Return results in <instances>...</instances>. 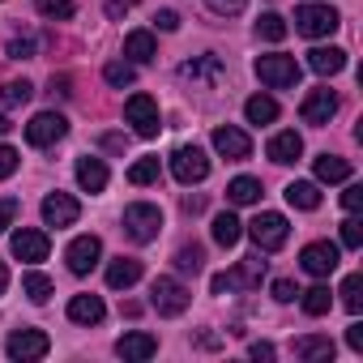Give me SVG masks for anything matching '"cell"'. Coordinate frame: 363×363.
<instances>
[{"label": "cell", "instance_id": "cell-1", "mask_svg": "<svg viewBox=\"0 0 363 363\" xmlns=\"http://www.w3.org/2000/svg\"><path fill=\"white\" fill-rule=\"evenodd\" d=\"M124 231H128L133 244H150V240H158V231H162V210L150 206V201H133V206H124Z\"/></svg>", "mask_w": 363, "mask_h": 363}, {"label": "cell", "instance_id": "cell-2", "mask_svg": "<svg viewBox=\"0 0 363 363\" xmlns=\"http://www.w3.org/2000/svg\"><path fill=\"white\" fill-rule=\"evenodd\" d=\"M189 303H193V295H189V286L179 282V278H154L150 308L158 316H179V312H189Z\"/></svg>", "mask_w": 363, "mask_h": 363}, {"label": "cell", "instance_id": "cell-3", "mask_svg": "<svg viewBox=\"0 0 363 363\" xmlns=\"http://www.w3.org/2000/svg\"><path fill=\"white\" fill-rule=\"evenodd\" d=\"M227 77V65L223 56L206 52V56H193L179 65V82H193V90H218V82Z\"/></svg>", "mask_w": 363, "mask_h": 363}, {"label": "cell", "instance_id": "cell-4", "mask_svg": "<svg viewBox=\"0 0 363 363\" xmlns=\"http://www.w3.org/2000/svg\"><path fill=\"white\" fill-rule=\"evenodd\" d=\"M248 235H252L257 252H278V248L286 244V235H291V223H286L282 214L265 210V214H257V218L248 223Z\"/></svg>", "mask_w": 363, "mask_h": 363}, {"label": "cell", "instance_id": "cell-5", "mask_svg": "<svg viewBox=\"0 0 363 363\" xmlns=\"http://www.w3.org/2000/svg\"><path fill=\"white\" fill-rule=\"evenodd\" d=\"M171 175L179 179V184H201V179L210 175V154L201 145H179L171 154Z\"/></svg>", "mask_w": 363, "mask_h": 363}, {"label": "cell", "instance_id": "cell-6", "mask_svg": "<svg viewBox=\"0 0 363 363\" xmlns=\"http://www.w3.org/2000/svg\"><path fill=\"white\" fill-rule=\"evenodd\" d=\"M337 22H342V18H337L333 5H299V9H295V30L308 35V39H325V35H333Z\"/></svg>", "mask_w": 363, "mask_h": 363}, {"label": "cell", "instance_id": "cell-7", "mask_svg": "<svg viewBox=\"0 0 363 363\" xmlns=\"http://www.w3.org/2000/svg\"><path fill=\"white\" fill-rule=\"evenodd\" d=\"M257 77L269 90H291V86H299V65H295V56H257Z\"/></svg>", "mask_w": 363, "mask_h": 363}, {"label": "cell", "instance_id": "cell-8", "mask_svg": "<svg viewBox=\"0 0 363 363\" xmlns=\"http://www.w3.org/2000/svg\"><path fill=\"white\" fill-rule=\"evenodd\" d=\"M124 120L133 124L137 137H158V128H162V120H158V103H154L150 94H133V99L124 103Z\"/></svg>", "mask_w": 363, "mask_h": 363}, {"label": "cell", "instance_id": "cell-9", "mask_svg": "<svg viewBox=\"0 0 363 363\" xmlns=\"http://www.w3.org/2000/svg\"><path fill=\"white\" fill-rule=\"evenodd\" d=\"M5 350H9V359H18V363H35V359H43V354L52 350V337H48L43 329H18V333H9Z\"/></svg>", "mask_w": 363, "mask_h": 363}, {"label": "cell", "instance_id": "cell-10", "mask_svg": "<svg viewBox=\"0 0 363 363\" xmlns=\"http://www.w3.org/2000/svg\"><path fill=\"white\" fill-rule=\"evenodd\" d=\"M65 133H69V120H65L60 111H39V116L26 124V141H30V145H39V150L56 145Z\"/></svg>", "mask_w": 363, "mask_h": 363}, {"label": "cell", "instance_id": "cell-11", "mask_svg": "<svg viewBox=\"0 0 363 363\" xmlns=\"http://www.w3.org/2000/svg\"><path fill=\"white\" fill-rule=\"evenodd\" d=\"M337 261H342V252H337V244H329V240H316V244H308V248L299 252V265H303L312 278H329V274L337 269Z\"/></svg>", "mask_w": 363, "mask_h": 363}, {"label": "cell", "instance_id": "cell-12", "mask_svg": "<svg viewBox=\"0 0 363 363\" xmlns=\"http://www.w3.org/2000/svg\"><path fill=\"white\" fill-rule=\"evenodd\" d=\"M48 235L43 231H35V227H22V231H13V240H9V252L18 257V261H26V265H39V261H48Z\"/></svg>", "mask_w": 363, "mask_h": 363}, {"label": "cell", "instance_id": "cell-13", "mask_svg": "<svg viewBox=\"0 0 363 363\" xmlns=\"http://www.w3.org/2000/svg\"><path fill=\"white\" fill-rule=\"evenodd\" d=\"M99 257H103V240H99V235H77V240L65 248V261H69L73 274H90V269L99 265Z\"/></svg>", "mask_w": 363, "mask_h": 363}, {"label": "cell", "instance_id": "cell-14", "mask_svg": "<svg viewBox=\"0 0 363 363\" xmlns=\"http://www.w3.org/2000/svg\"><path fill=\"white\" fill-rule=\"evenodd\" d=\"M77 218H82L77 197H69V193H48L43 197V223L48 227H73Z\"/></svg>", "mask_w": 363, "mask_h": 363}, {"label": "cell", "instance_id": "cell-15", "mask_svg": "<svg viewBox=\"0 0 363 363\" xmlns=\"http://www.w3.org/2000/svg\"><path fill=\"white\" fill-rule=\"evenodd\" d=\"M214 150H218L223 158L240 162V158H248V154H252V141H248V133H244V128H235V124H218V128H214Z\"/></svg>", "mask_w": 363, "mask_h": 363}, {"label": "cell", "instance_id": "cell-16", "mask_svg": "<svg viewBox=\"0 0 363 363\" xmlns=\"http://www.w3.org/2000/svg\"><path fill=\"white\" fill-rule=\"evenodd\" d=\"M299 116H303V124H329L333 116H337V94L333 90H312L308 99H303V107H299Z\"/></svg>", "mask_w": 363, "mask_h": 363}, {"label": "cell", "instance_id": "cell-17", "mask_svg": "<svg viewBox=\"0 0 363 363\" xmlns=\"http://www.w3.org/2000/svg\"><path fill=\"white\" fill-rule=\"evenodd\" d=\"M116 354H120V359H133V363H145V359H154V354H158V337H154V333L133 329V333H124V337L116 342Z\"/></svg>", "mask_w": 363, "mask_h": 363}, {"label": "cell", "instance_id": "cell-18", "mask_svg": "<svg viewBox=\"0 0 363 363\" xmlns=\"http://www.w3.org/2000/svg\"><path fill=\"white\" fill-rule=\"evenodd\" d=\"M227 278V291H252V286H261V278H265V261L261 257H248V261H240L231 274H223Z\"/></svg>", "mask_w": 363, "mask_h": 363}, {"label": "cell", "instance_id": "cell-19", "mask_svg": "<svg viewBox=\"0 0 363 363\" xmlns=\"http://www.w3.org/2000/svg\"><path fill=\"white\" fill-rule=\"evenodd\" d=\"M265 154H269L274 162H282V167H286V162H295V158L303 154V137H299L295 128L274 133V137H269V145H265Z\"/></svg>", "mask_w": 363, "mask_h": 363}, {"label": "cell", "instance_id": "cell-20", "mask_svg": "<svg viewBox=\"0 0 363 363\" xmlns=\"http://www.w3.org/2000/svg\"><path fill=\"white\" fill-rule=\"evenodd\" d=\"M141 282V261L137 257H116L111 265H107V286L111 291H128V286H137Z\"/></svg>", "mask_w": 363, "mask_h": 363}, {"label": "cell", "instance_id": "cell-21", "mask_svg": "<svg viewBox=\"0 0 363 363\" xmlns=\"http://www.w3.org/2000/svg\"><path fill=\"white\" fill-rule=\"evenodd\" d=\"M103 316H107V308H103L99 295H73L69 299V320L73 325H99Z\"/></svg>", "mask_w": 363, "mask_h": 363}, {"label": "cell", "instance_id": "cell-22", "mask_svg": "<svg viewBox=\"0 0 363 363\" xmlns=\"http://www.w3.org/2000/svg\"><path fill=\"white\" fill-rule=\"evenodd\" d=\"M77 184L86 189V193H103L107 189V162L103 158H77Z\"/></svg>", "mask_w": 363, "mask_h": 363}, {"label": "cell", "instance_id": "cell-23", "mask_svg": "<svg viewBox=\"0 0 363 363\" xmlns=\"http://www.w3.org/2000/svg\"><path fill=\"white\" fill-rule=\"evenodd\" d=\"M124 56H128L133 65H150V60L158 56L154 35H150V30H128V35H124Z\"/></svg>", "mask_w": 363, "mask_h": 363}, {"label": "cell", "instance_id": "cell-24", "mask_svg": "<svg viewBox=\"0 0 363 363\" xmlns=\"http://www.w3.org/2000/svg\"><path fill=\"white\" fill-rule=\"evenodd\" d=\"M308 69L320 73V77H333V73L346 69V52L342 48H312L308 52Z\"/></svg>", "mask_w": 363, "mask_h": 363}, {"label": "cell", "instance_id": "cell-25", "mask_svg": "<svg viewBox=\"0 0 363 363\" xmlns=\"http://www.w3.org/2000/svg\"><path fill=\"white\" fill-rule=\"evenodd\" d=\"M227 201H231V206H257V201H261V179L235 175L231 184H227Z\"/></svg>", "mask_w": 363, "mask_h": 363}, {"label": "cell", "instance_id": "cell-26", "mask_svg": "<svg viewBox=\"0 0 363 363\" xmlns=\"http://www.w3.org/2000/svg\"><path fill=\"white\" fill-rule=\"evenodd\" d=\"M286 206H295V210H316L320 206V189L312 184V179H295V184H286Z\"/></svg>", "mask_w": 363, "mask_h": 363}, {"label": "cell", "instance_id": "cell-27", "mask_svg": "<svg viewBox=\"0 0 363 363\" xmlns=\"http://www.w3.org/2000/svg\"><path fill=\"white\" fill-rule=\"evenodd\" d=\"M316 179L320 184H342V179H350V162L337 158V154H320L316 158Z\"/></svg>", "mask_w": 363, "mask_h": 363}, {"label": "cell", "instance_id": "cell-28", "mask_svg": "<svg viewBox=\"0 0 363 363\" xmlns=\"http://www.w3.org/2000/svg\"><path fill=\"white\" fill-rule=\"evenodd\" d=\"M244 116H248V124H274L278 120V103L269 94H252L244 103Z\"/></svg>", "mask_w": 363, "mask_h": 363}, {"label": "cell", "instance_id": "cell-29", "mask_svg": "<svg viewBox=\"0 0 363 363\" xmlns=\"http://www.w3.org/2000/svg\"><path fill=\"white\" fill-rule=\"evenodd\" d=\"M210 231H214V244H223V248H235V244H240V235H244V223H240L235 214H218Z\"/></svg>", "mask_w": 363, "mask_h": 363}, {"label": "cell", "instance_id": "cell-30", "mask_svg": "<svg viewBox=\"0 0 363 363\" xmlns=\"http://www.w3.org/2000/svg\"><path fill=\"white\" fill-rule=\"evenodd\" d=\"M295 354L299 359H333V342L320 333H308V337H295Z\"/></svg>", "mask_w": 363, "mask_h": 363}, {"label": "cell", "instance_id": "cell-31", "mask_svg": "<svg viewBox=\"0 0 363 363\" xmlns=\"http://www.w3.org/2000/svg\"><path fill=\"white\" fill-rule=\"evenodd\" d=\"M175 269L179 274H201L206 269V248L201 244H184V248L175 252Z\"/></svg>", "mask_w": 363, "mask_h": 363}, {"label": "cell", "instance_id": "cell-32", "mask_svg": "<svg viewBox=\"0 0 363 363\" xmlns=\"http://www.w3.org/2000/svg\"><path fill=\"white\" fill-rule=\"evenodd\" d=\"M299 303L308 316H325L333 308V295H329V286H312V291H299Z\"/></svg>", "mask_w": 363, "mask_h": 363}, {"label": "cell", "instance_id": "cell-33", "mask_svg": "<svg viewBox=\"0 0 363 363\" xmlns=\"http://www.w3.org/2000/svg\"><path fill=\"white\" fill-rule=\"evenodd\" d=\"M22 291H26V299H30V303H48V299H52V278L30 269V274L22 278Z\"/></svg>", "mask_w": 363, "mask_h": 363}, {"label": "cell", "instance_id": "cell-34", "mask_svg": "<svg viewBox=\"0 0 363 363\" xmlns=\"http://www.w3.org/2000/svg\"><path fill=\"white\" fill-rule=\"evenodd\" d=\"M128 184L145 189V184H158V158H137L128 167Z\"/></svg>", "mask_w": 363, "mask_h": 363}, {"label": "cell", "instance_id": "cell-35", "mask_svg": "<svg viewBox=\"0 0 363 363\" xmlns=\"http://www.w3.org/2000/svg\"><path fill=\"white\" fill-rule=\"evenodd\" d=\"M257 35H261L265 43H282V39H286V18H282V13H261Z\"/></svg>", "mask_w": 363, "mask_h": 363}, {"label": "cell", "instance_id": "cell-36", "mask_svg": "<svg viewBox=\"0 0 363 363\" xmlns=\"http://www.w3.org/2000/svg\"><path fill=\"white\" fill-rule=\"evenodd\" d=\"M342 303H346V312H359L363 308V274H350L346 282H342Z\"/></svg>", "mask_w": 363, "mask_h": 363}, {"label": "cell", "instance_id": "cell-37", "mask_svg": "<svg viewBox=\"0 0 363 363\" xmlns=\"http://www.w3.org/2000/svg\"><path fill=\"white\" fill-rule=\"evenodd\" d=\"M103 77H107L111 86H133V82H137V69H133V60H111V65L103 69Z\"/></svg>", "mask_w": 363, "mask_h": 363}, {"label": "cell", "instance_id": "cell-38", "mask_svg": "<svg viewBox=\"0 0 363 363\" xmlns=\"http://www.w3.org/2000/svg\"><path fill=\"white\" fill-rule=\"evenodd\" d=\"M30 94H35V86H30L26 77H22V82H5V86H0V99H5L9 107H18V103H26Z\"/></svg>", "mask_w": 363, "mask_h": 363}, {"label": "cell", "instance_id": "cell-39", "mask_svg": "<svg viewBox=\"0 0 363 363\" xmlns=\"http://www.w3.org/2000/svg\"><path fill=\"white\" fill-rule=\"evenodd\" d=\"M201 5H206L210 13H218V18H235V13L248 5V0H201Z\"/></svg>", "mask_w": 363, "mask_h": 363}, {"label": "cell", "instance_id": "cell-40", "mask_svg": "<svg viewBox=\"0 0 363 363\" xmlns=\"http://www.w3.org/2000/svg\"><path fill=\"white\" fill-rule=\"evenodd\" d=\"M342 244H346V248H359V244H363V223H359L354 214L342 223Z\"/></svg>", "mask_w": 363, "mask_h": 363}, {"label": "cell", "instance_id": "cell-41", "mask_svg": "<svg viewBox=\"0 0 363 363\" xmlns=\"http://www.w3.org/2000/svg\"><path fill=\"white\" fill-rule=\"evenodd\" d=\"M43 18H73V0H39Z\"/></svg>", "mask_w": 363, "mask_h": 363}, {"label": "cell", "instance_id": "cell-42", "mask_svg": "<svg viewBox=\"0 0 363 363\" xmlns=\"http://www.w3.org/2000/svg\"><path fill=\"white\" fill-rule=\"evenodd\" d=\"M9 60H30L35 56V39H9Z\"/></svg>", "mask_w": 363, "mask_h": 363}, {"label": "cell", "instance_id": "cell-43", "mask_svg": "<svg viewBox=\"0 0 363 363\" xmlns=\"http://www.w3.org/2000/svg\"><path fill=\"white\" fill-rule=\"evenodd\" d=\"M18 171V150L13 145H0V179H9Z\"/></svg>", "mask_w": 363, "mask_h": 363}, {"label": "cell", "instance_id": "cell-44", "mask_svg": "<svg viewBox=\"0 0 363 363\" xmlns=\"http://www.w3.org/2000/svg\"><path fill=\"white\" fill-rule=\"evenodd\" d=\"M295 295H299V286H295L291 278H278V282H274V299H278V303H291Z\"/></svg>", "mask_w": 363, "mask_h": 363}, {"label": "cell", "instance_id": "cell-45", "mask_svg": "<svg viewBox=\"0 0 363 363\" xmlns=\"http://www.w3.org/2000/svg\"><path fill=\"white\" fill-rule=\"evenodd\" d=\"M342 206H346L350 214H359V206H363V184H350V189L342 193Z\"/></svg>", "mask_w": 363, "mask_h": 363}, {"label": "cell", "instance_id": "cell-46", "mask_svg": "<svg viewBox=\"0 0 363 363\" xmlns=\"http://www.w3.org/2000/svg\"><path fill=\"white\" fill-rule=\"evenodd\" d=\"M13 218H18V201H13V197H5V201H0V231L13 227Z\"/></svg>", "mask_w": 363, "mask_h": 363}, {"label": "cell", "instance_id": "cell-47", "mask_svg": "<svg viewBox=\"0 0 363 363\" xmlns=\"http://www.w3.org/2000/svg\"><path fill=\"white\" fill-rule=\"evenodd\" d=\"M154 22H158V30H179V13H175V9H162Z\"/></svg>", "mask_w": 363, "mask_h": 363}, {"label": "cell", "instance_id": "cell-48", "mask_svg": "<svg viewBox=\"0 0 363 363\" xmlns=\"http://www.w3.org/2000/svg\"><path fill=\"white\" fill-rule=\"evenodd\" d=\"M346 346H350V350H363V325H359V320L346 329Z\"/></svg>", "mask_w": 363, "mask_h": 363}, {"label": "cell", "instance_id": "cell-49", "mask_svg": "<svg viewBox=\"0 0 363 363\" xmlns=\"http://www.w3.org/2000/svg\"><path fill=\"white\" fill-rule=\"evenodd\" d=\"M248 354H252V359H274V346H269V342H252Z\"/></svg>", "mask_w": 363, "mask_h": 363}, {"label": "cell", "instance_id": "cell-50", "mask_svg": "<svg viewBox=\"0 0 363 363\" xmlns=\"http://www.w3.org/2000/svg\"><path fill=\"white\" fill-rule=\"evenodd\" d=\"M210 291H214V295H227V278H223V274H214V278H210Z\"/></svg>", "mask_w": 363, "mask_h": 363}, {"label": "cell", "instance_id": "cell-51", "mask_svg": "<svg viewBox=\"0 0 363 363\" xmlns=\"http://www.w3.org/2000/svg\"><path fill=\"white\" fill-rule=\"evenodd\" d=\"M201 206H206V201H201V197H184V210H189V214H197V210H201Z\"/></svg>", "mask_w": 363, "mask_h": 363}, {"label": "cell", "instance_id": "cell-52", "mask_svg": "<svg viewBox=\"0 0 363 363\" xmlns=\"http://www.w3.org/2000/svg\"><path fill=\"white\" fill-rule=\"evenodd\" d=\"M9 291V269H5V261H0V295Z\"/></svg>", "mask_w": 363, "mask_h": 363}, {"label": "cell", "instance_id": "cell-53", "mask_svg": "<svg viewBox=\"0 0 363 363\" xmlns=\"http://www.w3.org/2000/svg\"><path fill=\"white\" fill-rule=\"evenodd\" d=\"M9 128H13V124H9V116H0V133H9Z\"/></svg>", "mask_w": 363, "mask_h": 363}]
</instances>
